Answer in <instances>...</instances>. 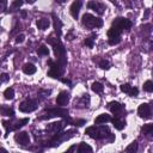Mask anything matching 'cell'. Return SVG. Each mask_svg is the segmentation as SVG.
<instances>
[{
  "label": "cell",
  "instance_id": "1",
  "mask_svg": "<svg viewBox=\"0 0 153 153\" xmlns=\"http://www.w3.org/2000/svg\"><path fill=\"white\" fill-rule=\"evenodd\" d=\"M48 43L53 45V48H54V53L56 57L59 59V62L62 63V65H66V59H65V48L63 45L61 44V42L59 41L57 38H54V37H49L48 39Z\"/></svg>",
  "mask_w": 153,
  "mask_h": 153
},
{
  "label": "cell",
  "instance_id": "2",
  "mask_svg": "<svg viewBox=\"0 0 153 153\" xmlns=\"http://www.w3.org/2000/svg\"><path fill=\"white\" fill-rule=\"evenodd\" d=\"M82 22H83V24L86 26V28H89V29L101 28V26L103 25V21L101 18H96L92 15H90V13H85V15L83 16Z\"/></svg>",
  "mask_w": 153,
  "mask_h": 153
},
{
  "label": "cell",
  "instance_id": "3",
  "mask_svg": "<svg viewBox=\"0 0 153 153\" xmlns=\"http://www.w3.org/2000/svg\"><path fill=\"white\" fill-rule=\"evenodd\" d=\"M74 135H75V132L74 130H68V132H66V133H60V134H57V133H56L55 136L51 139L50 144H53L51 146H59L61 142L69 140V139L73 138Z\"/></svg>",
  "mask_w": 153,
  "mask_h": 153
},
{
  "label": "cell",
  "instance_id": "4",
  "mask_svg": "<svg viewBox=\"0 0 153 153\" xmlns=\"http://www.w3.org/2000/svg\"><path fill=\"white\" fill-rule=\"evenodd\" d=\"M37 109V102L34 101V99H25L23 101L21 104H19V110L22 112H26V114H29V112H32Z\"/></svg>",
  "mask_w": 153,
  "mask_h": 153
},
{
  "label": "cell",
  "instance_id": "5",
  "mask_svg": "<svg viewBox=\"0 0 153 153\" xmlns=\"http://www.w3.org/2000/svg\"><path fill=\"white\" fill-rule=\"evenodd\" d=\"M45 114H47V115H45L44 117H42V118H49V117H56V116L63 117V116H67V115H68V110L61 109V108L47 109V110H45Z\"/></svg>",
  "mask_w": 153,
  "mask_h": 153
},
{
  "label": "cell",
  "instance_id": "6",
  "mask_svg": "<svg viewBox=\"0 0 153 153\" xmlns=\"http://www.w3.org/2000/svg\"><path fill=\"white\" fill-rule=\"evenodd\" d=\"M138 114H139V116H140L141 118H144V120H148V118H151V106L147 104V103H144V104H141L140 106L138 108Z\"/></svg>",
  "mask_w": 153,
  "mask_h": 153
},
{
  "label": "cell",
  "instance_id": "7",
  "mask_svg": "<svg viewBox=\"0 0 153 153\" xmlns=\"http://www.w3.org/2000/svg\"><path fill=\"white\" fill-rule=\"evenodd\" d=\"M15 140L19 145H28V144H30V136L26 132H21L15 135Z\"/></svg>",
  "mask_w": 153,
  "mask_h": 153
},
{
  "label": "cell",
  "instance_id": "8",
  "mask_svg": "<svg viewBox=\"0 0 153 153\" xmlns=\"http://www.w3.org/2000/svg\"><path fill=\"white\" fill-rule=\"evenodd\" d=\"M69 102V94L66 91H62L60 92L57 98H56V104L60 105V106H65L67 105V103Z\"/></svg>",
  "mask_w": 153,
  "mask_h": 153
},
{
  "label": "cell",
  "instance_id": "9",
  "mask_svg": "<svg viewBox=\"0 0 153 153\" xmlns=\"http://www.w3.org/2000/svg\"><path fill=\"white\" fill-rule=\"evenodd\" d=\"M110 134V130L106 126H101L96 129V139H104Z\"/></svg>",
  "mask_w": 153,
  "mask_h": 153
},
{
  "label": "cell",
  "instance_id": "10",
  "mask_svg": "<svg viewBox=\"0 0 153 153\" xmlns=\"http://www.w3.org/2000/svg\"><path fill=\"white\" fill-rule=\"evenodd\" d=\"M108 108H109V110L112 112V114L117 115L123 110V105L121 103H118V102H110L109 105H108Z\"/></svg>",
  "mask_w": 153,
  "mask_h": 153
},
{
  "label": "cell",
  "instance_id": "11",
  "mask_svg": "<svg viewBox=\"0 0 153 153\" xmlns=\"http://www.w3.org/2000/svg\"><path fill=\"white\" fill-rule=\"evenodd\" d=\"M88 7L91 9V10H94V11H96L98 15H103V13H104V6L102 4L97 3V1H90L88 4Z\"/></svg>",
  "mask_w": 153,
  "mask_h": 153
},
{
  "label": "cell",
  "instance_id": "12",
  "mask_svg": "<svg viewBox=\"0 0 153 153\" xmlns=\"http://www.w3.org/2000/svg\"><path fill=\"white\" fill-rule=\"evenodd\" d=\"M89 104H90V97H89V95H84L78 102L75 101V106H77V108H82V109L89 108Z\"/></svg>",
  "mask_w": 153,
  "mask_h": 153
},
{
  "label": "cell",
  "instance_id": "13",
  "mask_svg": "<svg viewBox=\"0 0 153 153\" xmlns=\"http://www.w3.org/2000/svg\"><path fill=\"white\" fill-rule=\"evenodd\" d=\"M63 126H65L63 122H54V123H50L47 127V129L49 132H51L53 134H56V133H59L60 130L63 128Z\"/></svg>",
  "mask_w": 153,
  "mask_h": 153
},
{
  "label": "cell",
  "instance_id": "14",
  "mask_svg": "<svg viewBox=\"0 0 153 153\" xmlns=\"http://www.w3.org/2000/svg\"><path fill=\"white\" fill-rule=\"evenodd\" d=\"M80 7H82V1H80V0H77V1H74L72 4V6H71V15L74 18H78Z\"/></svg>",
  "mask_w": 153,
  "mask_h": 153
},
{
  "label": "cell",
  "instance_id": "15",
  "mask_svg": "<svg viewBox=\"0 0 153 153\" xmlns=\"http://www.w3.org/2000/svg\"><path fill=\"white\" fill-rule=\"evenodd\" d=\"M111 121V117L109 115H106V114H102V115H99L96 120H95V123L96 124H105L106 122H110Z\"/></svg>",
  "mask_w": 153,
  "mask_h": 153
},
{
  "label": "cell",
  "instance_id": "16",
  "mask_svg": "<svg viewBox=\"0 0 153 153\" xmlns=\"http://www.w3.org/2000/svg\"><path fill=\"white\" fill-rule=\"evenodd\" d=\"M0 114L4 115V116H13L15 115V111H13L12 108H9L6 105H0Z\"/></svg>",
  "mask_w": 153,
  "mask_h": 153
},
{
  "label": "cell",
  "instance_id": "17",
  "mask_svg": "<svg viewBox=\"0 0 153 153\" xmlns=\"http://www.w3.org/2000/svg\"><path fill=\"white\" fill-rule=\"evenodd\" d=\"M50 22H49V19L47 18H41V19H38L37 21V28L38 29H41V30H45L49 26Z\"/></svg>",
  "mask_w": 153,
  "mask_h": 153
},
{
  "label": "cell",
  "instance_id": "18",
  "mask_svg": "<svg viewBox=\"0 0 153 153\" xmlns=\"http://www.w3.org/2000/svg\"><path fill=\"white\" fill-rule=\"evenodd\" d=\"M23 72L25 73V74H34V73L36 72V67H35V65H32V63H25L23 66Z\"/></svg>",
  "mask_w": 153,
  "mask_h": 153
},
{
  "label": "cell",
  "instance_id": "19",
  "mask_svg": "<svg viewBox=\"0 0 153 153\" xmlns=\"http://www.w3.org/2000/svg\"><path fill=\"white\" fill-rule=\"evenodd\" d=\"M111 121H112V123H114V127L118 130H122L124 128V126H126V121H123L122 118H114V120L111 118Z\"/></svg>",
  "mask_w": 153,
  "mask_h": 153
},
{
  "label": "cell",
  "instance_id": "20",
  "mask_svg": "<svg viewBox=\"0 0 153 153\" xmlns=\"http://www.w3.org/2000/svg\"><path fill=\"white\" fill-rule=\"evenodd\" d=\"M61 28H62V23H61V21L57 18V17H55L54 16V29H55V32L57 34V36H61Z\"/></svg>",
  "mask_w": 153,
  "mask_h": 153
},
{
  "label": "cell",
  "instance_id": "21",
  "mask_svg": "<svg viewBox=\"0 0 153 153\" xmlns=\"http://www.w3.org/2000/svg\"><path fill=\"white\" fill-rule=\"evenodd\" d=\"M29 122V118H23V120H19V121H17L16 123H15V126H12L11 127V129H13V130H17V129H19V128H22L23 126H25L26 123Z\"/></svg>",
  "mask_w": 153,
  "mask_h": 153
},
{
  "label": "cell",
  "instance_id": "22",
  "mask_svg": "<svg viewBox=\"0 0 153 153\" xmlns=\"http://www.w3.org/2000/svg\"><path fill=\"white\" fill-rule=\"evenodd\" d=\"M78 152H79V153L92 152V147H91V146H89L88 144H85V142H82L80 145H79V147H78Z\"/></svg>",
  "mask_w": 153,
  "mask_h": 153
},
{
  "label": "cell",
  "instance_id": "23",
  "mask_svg": "<svg viewBox=\"0 0 153 153\" xmlns=\"http://www.w3.org/2000/svg\"><path fill=\"white\" fill-rule=\"evenodd\" d=\"M91 89L94 92H96V94H101V92H103V89H104V86L101 84V83H94L91 86Z\"/></svg>",
  "mask_w": 153,
  "mask_h": 153
},
{
  "label": "cell",
  "instance_id": "24",
  "mask_svg": "<svg viewBox=\"0 0 153 153\" xmlns=\"http://www.w3.org/2000/svg\"><path fill=\"white\" fill-rule=\"evenodd\" d=\"M153 132V124H145L141 128V133L144 135H148Z\"/></svg>",
  "mask_w": 153,
  "mask_h": 153
},
{
  "label": "cell",
  "instance_id": "25",
  "mask_svg": "<svg viewBox=\"0 0 153 153\" xmlns=\"http://www.w3.org/2000/svg\"><path fill=\"white\" fill-rule=\"evenodd\" d=\"M96 129H97L96 126H94V127H89L88 129L85 130V134H88L92 139H96Z\"/></svg>",
  "mask_w": 153,
  "mask_h": 153
},
{
  "label": "cell",
  "instance_id": "26",
  "mask_svg": "<svg viewBox=\"0 0 153 153\" xmlns=\"http://www.w3.org/2000/svg\"><path fill=\"white\" fill-rule=\"evenodd\" d=\"M4 96H5L6 99H13V97H15V90H13L12 88L6 89L5 92H4Z\"/></svg>",
  "mask_w": 153,
  "mask_h": 153
},
{
  "label": "cell",
  "instance_id": "27",
  "mask_svg": "<svg viewBox=\"0 0 153 153\" xmlns=\"http://www.w3.org/2000/svg\"><path fill=\"white\" fill-rule=\"evenodd\" d=\"M126 151L129 152V153H135L138 151V142L136 141H133L127 148H126Z\"/></svg>",
  "mask_w": 153,
  "mask_h": 153
},
{
  "label": "cell",
  "instance_id": "28",
  "mask_svg": "<svg viewBox=\"0 0 153 153\" xmlns=\"http://www.w3.org/2000/svg\"><path fill=\"white\" fill-rule=\"evenodd\" d=\"M24 4V0H15V1L12 3V6H11V10L12 11H16V10H18L21 6Z\"/></svg>",
  "mask_w": 153,
  "mask_h": 153
},
{
  "label": "cell",
  "instance_id": "29",
  "mask_svg": "<svg viewBox=\"0 0 153 153\" xmlns=\"http://www.w3.org/2000/svg\"><path fill=\"white\" fill-rule=\"evenodd\" d=\"M50 94H51L50 90H39V91H38V97L41 98V99H44V98L49 97Z\"/></svg>",
  "mask_w": 153,
  "mask_h": 153
},
{
  "label": "cell",
  "instance_id": "30",
  "mask_svg": "<svg viewBox=\"0 0 153 153\" xmlns=\"http://www.w3.org/2000/svg\"><path fill=\"white\" fill-rule=\"evenodd\" d=\"M37 53H38V55H48L49 54V49H48L47 45H41V47L38 48Z\"/></svg>",
  "mask_w": 153,
  "mask_h": 153
},
{
  "label": "cell",
  "instance_id": "31",
  "mask_svg": "<svg viewBox=\"0 0 153 153\" xmlns=\"http://www.w3.org/2000/svg\"><path fill=\"white\" fill-rule=\"evenodd\" d=\"M144 90L147 91V92H152L153 91V83L151 80H147L144 84Z\"/></svg>",
  "mask_w": 153,
  "mask_h": 153
},
{
  "label": "cell",
  "instance_id": "32",
  "mask_svg": "<svg viewBox=\"0 0 153 153\" xmlns=\"http://www.w3.org/2000/svg\"><path fill=\"white\" fill-rule=\"evenodd\" d=\"M94 37H95V35L92 36V37H88L85 39V45H88L89 48H92L94 47Z\"/></svg>",
  "mask_w": 153,
  "mask_h": 153
},
{
  "label": "cell",
  "instance_id": "33",
  "mask_svg": "<svg viewBox=\"0 0 153 153\" xmlns=\"http://www.w3.org/2000/svg\"><path fill=\"white\" fill-rule=\"evenodd\" d=\"M6 7H7V0H0V13L5 12Z\"/></svg>",
  "mask_w": 153,
  "mask_h": 153
},
{
  "label": "cell",
  "instance_id": "34",
  "mask_svg": "<svg viewBox=\"0 0 153 153\" xmlns=\"http://www.w3.org/2000/svg\"><path fill=\"white\" fill-rule=\"evenodd\" d=\"M130 89H132V86H130L129 84H123V85H121V91L124 92V94H129Z\"/></svg>",
  "mask_w": 153,
  "mask_h": 153
},
{
  "label": "cell",
  "instance_id": "35",
  "mask_svg": "<svg viewBox=\"0 0 153 153\" xmlns=\"http://www.w3.org/2000/svg\"><path fill=\"white\" fill-rule=\"evenodd\" d=\"M120 41H121V38H120V36H117V37H110V38H109V44L114 45V44L120 43Z\"/></svg>",
  "mask_w": 153,
  "mask_h": 153
},
{
  "label": "cell",
  "instance_id": "36",
  "mask_svg": "<svg viewBox=\"0 0 153 153\" xmlns=\"http://www.w3.org/2000/svg\"><path fill=\"white\" fill-rule=\"evenodd\" d=\"M109 62L106 61V60H102L101 62H99V67L103 68V69H109Z\"/></svg>",
  "mask_w": 153,
  "mask_h": 153
},
{
  "label": "cell",
  "instance_id": "37",
  "mask_svg": "<svg viewBox=\"0 0 153 153\" xmlns=\"http://www.w3.org/2000/svg\"><path fill=\"white\" fill-rule=\"evenodd\" d=\"M128 95H129V96H132V97H136V96L139 95V90H138L136 88H132Z\"/></svg>",
  "mask_w": 153,
  "mask_h": 153
},
{
  "label": "cell",
  "instance_id": "38",
  "mask_svg": "<svg viewBox=\"0 0 153 153\" xmlns=\"http://www.w3.org/2000/svg\"><path fill=\"white\" fill-rule=\"evenodd\" d=\"M9 80V74H6V73H4V74L0 75V83H5Z\"/></svg>",
  "mask_w": 153,
  "mask_h": 153
},
{
  "label": "cell",
  "instance_id": "39",
  "mask_svg": "<svg viewBox=\"0 0 153 153\" xmlns=\"http://www.w3.org/2000/svg\"><path fill=\"white\" fill-rule=\"evenodd\" d=\"M24 38H25V36H24L23 34H21V35H18V36L16 37V43H22V42L24 41Z\"/></svg>",
  "mask_w": 153,
  "mask_h": 153
},
{
  "label": "cell",
  "instance_id": "40",
  "mask_svg": "<svg viewBox=\"0 0 153 153\" xmlns=\"http://www.w3.org/2000/svg\"><path fill=\"white\" fill-rule=\"evenodd\" d=\"M83 124H85V120H80V121H77L75 122V126H79V127L83 126Z\"/></svg>",
  "mask_w": 153,
  "mask_h": 153
},
{
  "label": "cell",
  "instance_id": "41",
  "mask_svg": "<svg viewBox=\"0 0 153 153\" xmlns=\"http://www.w3.org/2000/svg\"><path fill=\"white\" fill-rule=\"evenodd\" d=\"M62 80V83H65V84H68V85H71V82L68 80V79H61Z\"/></svg>",
  "mask_w": 153,
  "mask_h": 153
},
{
  "label": "cell",
  "instance_id": "42",
  "mask_svg": "<svg viewBox=\"0 0 153 153\" xmlns=\"http://www.w3.org/2000/svg\"><path fill=\"white\" fill-rule=\"evenodd\" d=\"M36 1V0H26V3H28V4H34Z\"/></svg>",
  "mask_w": 153,
  "mask_h": 153
},
{
  "label": "cell",
  "instance_id": "43",
  "mask_svg": "<svg viewBox=\"0 0 153 153\" xmlns=\"http://www.w3.org/2000/svg\"><path fill=\"white\" fill-rule=\"evenodd\" d=\"M74 150H75V146H72V147H71V148H69L67 152H72V151H74Z\"/></svg>",
  "mask_w": 153,
  "mask_h": 153
},
{
  "label": "cell",
  "instance_id": "44",
  "mask_svg": "<svg viewBox=\"0 0 153 153\" xmlns=\"http://www.w3.org/2000/svg\"><path fill=\"white\" fill-rule=\"evenodd\" d=\"M22 17H23V18L26 17V12H25V11H22Z\"/></svg>",
  "mask_w": 153,
  "mask_h": 153
},
{
  "label": "cell",
  "instance_id": "45",
  "mask_svg": "<svg viewBox=\"0 0 153 153\" xmlns=\"http://www.w3.org/2000/svg\"><path fill=\"white\" fill-rule=\"evenodd\" d=\"M148 15H150V10H146V13H145V18H146V17H147Z\"/></svg>",
  "mask_w": 153,
  "mask_h": 153
},
{
  "label": "cell",
  "instance_id": "46",
  "mask_svg": "<svg viewBox=\"0 0 153 153\" xmlns=\"http://www.w3.org/2000/svg\"><path fill=\"white\" fill-rule=\"evenodd\" d=\"M57 3H60V4H62V3H65V1H67V0H56Z\"/></svg>",
  "mask_w": 153,
  "mask_h": 153
},
{
  "label": "cell",
  "instance_id": "47",
  "mask_svg": "<svg viewBox=\"0 0 153 153\" xmlns=\"http://www.w3.org/2000/svg\"><path fill=\"white\" fill-rule=\"evenodd\" d=\"M0 134H1V133H0Z\"/></svg>",
  "mask_w": 153,
  "mask_h": 153
}]
</instances>
